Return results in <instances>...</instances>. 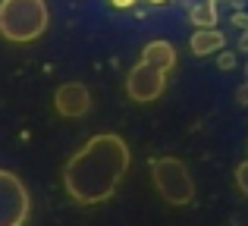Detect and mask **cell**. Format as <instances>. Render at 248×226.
I'll return each instance as SVG.
<instances>
[{"instance_id": "6", "label": "cell", "mask_w": 248, "mask_h": 226, "mask_svg": "<svg viewBox=\"0 0 248 226\" xmlns=\"http://www.w3.org/2000/svg\"><path fill=\"white\" fill-rule=\"evenodd\" d=\"M54 107H57V113L66 116V120H79V116H85L91 110V91L82 82H66V85L57 88Z\"/></svg>"}, {"instance_id": "5", "label": "cell", "mask_w": 248, "mask_h": 226, "mask_svg": "<svg viewBox=\"0 0 248 226\" xmlns=\"http://www.w3.org/2000/svg\"><path fill=\"white\" fill-rule=\"evenodd\" d=\"M164 85H167V73L160 66H154V63H148V60H139L135 69L126 75V94L135 104H148V101L160 98Z\"/></svg>"}, {"instance_id": "1", "label": "cell", "mask_w": 248, "mask_h": 226, "mask_svg": "<svg viewBox=\"0 0 248 226\" xmlns=\"http://www.w3.org/2000/svg\"><path fill=\"white\" fill-rule=\"evenodd\" d=\"M129 164H132V154H129L126 141L113 132H101L69 157L66 170H63V185L73 201L101 204L116 192Z\"/></svg>"}, {"instance_id": "9", "label": "cell", "mask_w": 248, "mask_h": 226, "mask_svg": "<svg viewBox=\"0 0 248 226\" xmlns=\"http://www.w3.org/2000/svg\"><path fill=\"white\" fill-rule=\"evenodd\" d=\"M236 182H239V189L248 195V164H242V166L236 170Z\"/></svg>"}, {"instance_id": "8", "label": "cell", "mask_w": 248, "mask_h": 226, "mask_svg": "<svg viewBox=\"0 0 248 226\" xmlns=\"http://www.w3.org/2000/svg\"><path fill=\"white\" fill-rule=\"evenodd\" d=\"M192 50L198 57H204V54H214V50H220L223 47V35L220 31H211V29H201V31H195L192 35Z\"/></svg>"}, {"instance_id": "2", "label": "cell", "mask_w": 248, "mask_h": 226, "mask_svg": "<svg viewBox=\"0 0 248 226\" xmlns=\"http://www.w3.org/2000/svg\"><path fill=\"white\" fill-rule=\"evenodd\" d=\"M50 13L44 0H0V35L13 44H29L44 35Z\"/></svg>"}, {"instance_id": "7", "label": "cell", "mask_w": 248, "mask_h": 226, "mask_svg": "<svg viewBox=\"0 0 248 226\" xmlns=\"http://www.w3.org/2000/svg\"><path fill=\"white\" fill-rule=\"evenodd\" d=\"M141 60H148V63H154V66H160L164 73H170V69L176 66V50H173L170 41H151L141 50Z\"/></svg>"}, {"instance_id": "4", "label": "cell", "mask_w": 248, "mask_h": 226, "mask_svg": "<svg viewBox=\"0 0 248 226\" xmlns=\"http://www.w3.org/2000/svg\"><path fill=\"white\" fill-rule=\"evenodd\" d=\"M29 189L10 170H0V226H22L29 220Z\"/></svg>"}, {"instance_id": "3", "label": "cell", "mask_w": 248, "mask_h": 226, "mask_svg": "<svg viewBox=\"0 0 248 226\" xmlns=\"http://www.w3.org/2000/svg\"><path fill=\"white\" fill-rule=\"evenodd\" d=\"M151 179H154V189L160 192L167 204H188L195 195V182L188 176L186 164L176 157H157L151 160Z\"/></svg>"}, {"instance_id": "10", "label": "cell", "mask_w": 248, "mask_h": 226, "mask_svg": "<svg viewBox=\"0 0 248 226\" xmlns=\"http://www.w3.org/2000/svg\"><path fill=\"white\" fill-rule=\"evenodd\" d=\"M110 3H113V6H120V10H126V6H132L135 0H110Z\"/></svg>"}]
</instances>
